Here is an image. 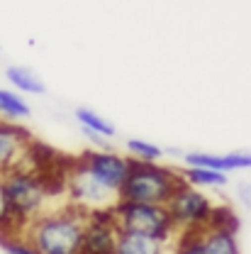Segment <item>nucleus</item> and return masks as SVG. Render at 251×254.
Instances as JSON below:
<instances>
[{"instance_id":"f257e3e1","label":"nucleus","mask_w":251,"mask_h":254,"mask_svg":"<svg viewBox=\"0 0 251 254\" xmlns=\"http://www.w3.org/2000/svg\"><path fill=\"white\" fill-rule=\"evenodd\" d=\"M68 166L51 171V174H44V171H37L27 164H22L2 176L7 205H10L12 220L17 225V232H22L30 222L42 218L54 205H61V203H56V195H61L63 200V189L54 186L51 179H63Z\"/></svg>"},{"instance_id":"f03ea898","label":"nucleus","mask_w":251,"mask_h":254,"mask_svg":"<svg viewBox=\"0 0 251 254\" xmlns=\"http://www.w3.org/2000/svg\"><path fill=\"white\" fill-rule=\"evenodd\" d=\"M83 230L86 213L61 203L30 222L20 235L37 250V254H81Z\"/></svg>"},{"instance_id":"7ed1b4c3","label":"nucleus","mask_w":251,"mask_h":254,"mask_svg":"<svg viewBox=\"0 0 251 254\" xmlns=\"http://www.w3.org/2000/svg\"><path fill=\"white\" fill-rule=\"evenodd\" d=\"M181 171L161 161H137L132 159L125 186L117 193V200L125 203H151L166 205L171 193L181 184Z\"/></svg>"},{"instance_id":"20e7f679","label":"nucleus","mask_w":251,"mask_h":254,"mask_svg":"<svg viewBox=\"0 0 251 254\" xmlns=\"http://www.w3.org/2000/svg\"><path fill=\"white\" fill-rule=\"evenodd\" d=\"M112 213H115V220L120 225V230H125V232H137V235L151 237V240L163 242V245H173L176 237H178L166 205L117 200L112 205Z\"/></svg>"},{"instance_id":"39448f33","label":"nucleus","mask_w":251,"mask_h":254,"mask_svg":"<svg viewBox=\"0 0 251 254\" xmlns=\"http://www.w3.org/2000/svg\"><path fill=\"white\" fill-rule=\"evenodd\" d=\"M217 203L205 195L200 189L190 186L186 181H181L176 190L171 193L166 210L173 220V227L178 235H198L205 227H210L212 213H215Z\"/></svg>"},{"instance_id":"423d86ee","label":"nucleus","mask_w":251,"mask_h":254,"mask_svg":"<svg viewBox=\"0 0 251 254\" xmlns=\"http://www.w3.org/2000/svg\"><path fill=\"white\" fill-rule=\"evenodd\" d=\"M63 203L88 215L98 210H110L117 203V195L105 189L98 179H93L76 159L71 161L63 179Z\"/></svg>"},{"instance_id":"0eeeda50","label":"nucleus","mask_w":251,"mask_h":254,"mask_svg":"<svg viewBox=\"0 0 251 254\" xmlns=\"http://www.w3.org/2000/svg\"><path fill=\"white\" fill-rule=\"evenodd\" d=\"M78 164L98 179L107 190H112L115 195L120 193V189L125 186V179L129 174L132 159L115 152V149H91L86 154L78 157Z\"/></svg>"},{"instance_id":"6e6552de","label":"nucleus","mask_w":251,"mask_h":254,"mask_svg":"<svg viewBox=\"0 0 251 254\" xmlns=\"http://www.w3.org/2000/svg\"><path fill=\"white\" fill-rule=\"evenodd\" d=\"M117 237H120V225L115 220L112 208L88 213L83 242H81V254H115Z\"/></svg>"},{"instance_id":"1a4fd4ad","label":"nucleus","mask_w":251,"mask_h":254,"mask_svg":"<svg viewBox=\"0 0 251 254\" xmlns=\"http://www.w3.org/2000/svg\"><path fill=\"white\" fill-rule=\"evenodd\" d=\"M32 134L22 125L0 123V176L22 166L27 161Z\"/></svg>"},{"instance_id":"9d476101","label":"nucleus","mask_w":251,"mask_h":254,"mask_svg":"<svg viewBox=\"0 0 251 254\" xmlns=\"http://www.w3.org/2000/svg\"><path fill=\"white\" fill-rule=\"evenodd\" d=\"M181 159L186 161V166L215 169V171H222V174H229V171H247V169H251V152H229V154L186 152Z\"/></svg>"},{"instance_id":"9b49d317","label":"nucleus","mask_w":251,"mask_h":254,"mask_svg":"<svg viewBox=\"0 0 251 254\" xmlns=\"http://www.w3.org/2000/svg\"><path fill=\"white\" fill-rule=\"evenodd\" d=\"M198 240L202 254H242L237 230L229 227H205L202 232H198Z\"/></svg>"},{"instance_id":"f8f14e48","label":"nucleus","mask_w":251,"mask_h":254,"mask_svg":"<svg viewBox=\"0 0 251 254\" xmlns=\"http://www.w3.org/2000/svg\"><path fill=\"white\" fill-rule=\"evenodd\" d=\"M5 78H7V83L12 86V91H17V93H22V95H44L47 93V83L42 81V76L34 73L27 66H17V64L7 66V68H5Z\"/></svg>"},{"instance_id":"ddd939ff","label":"nucleus","mask_w":251,"mask_h":254,"mask_svg":"<svg viewBox=\"0 0 251 254\" xmlns=\"http://www.w3.org/2000/svg\"><path fill=\"white\" fill-rule=\"evenodd\" d=\"M115 254H171V245L156 242V240L144 237V235H137V232L120 230Z\"/></svg>"},{"instance_id":"4468645a","label":"nucleus","mask_w":251,"mask_h":254,"mask_svg":"<svg viewBox=\"0 0 251 254\" xmlns=\"http://www.w3.org/2000/svg\"><path fill=\"white\" fill-rule=\"evenodd\" d=\"M32 115V105L25 100V95L12 88H0V123L20 125Z\"/></svg>"},{"instance_id":"2eb2a0df","label":"nucleus","mask_w":251,"mask_h":254,"mask_svg":"<svg viewBox=\"0 0 251 254\" xmlns=\"http://www.w3.org/2000/svg\"><path fill=\"white\" fill-rule=\"evenodd\" d=\"M181 179L195 189H224L229 184L227 174L215 169H200V166H186L181 171Z\"/></svg>"},{"instance_id":"dca6fc26","label":"nucleus","mask_w":251,"mask_h":254,"mask_svg":"<svg viewBox=\"0 0 251 254\" xmlns=\"http://www.w3.org/2000/svg\"><path fill=\"white\" fill-rule=\"evenodd\" d=\"M76 120H78L81 129L95 132V134H100V137H105V139H112V137L117 134L115 125H112L105 115L95 113L93 108H76Z\"/></svg>"},{"instance_id":"f3484780","label":"nucleus","mask_w":251,"mask_h":254,"mask_svg":"<svg viewBox=\"0 0 251 254\" xmlns=\"http://www.w3.org/2000/svg\"><path fill=\"white\" fill-rule=\"evenodd\" d=\"M127 152H129V159H137V161H161L166 154L163 147H158L149 139H139V137L127 139Z\"/></svg>"},{"instance_id":"a211bd4d","label":"nucleus","mask_w":251,"mask_h":254,"mask_svg":"<svg viewBox=\"0 0 251 254\" xmlns=\"http://www.w3.org/2000/svg\"><path fill=\"white\" fill-rule=\"evenodd\" d=\"M0 250L5 254H37V250L32 247L20 232H15V235H2V237H0Z\"/></svg>"},{"instance_id":"6ab92c4d","label":"nucleus","mask_w":251,"mask_h":254,"mask_svg":"<svg viewBox=\"0 0 251 254\" xmlns=\"http://www.w3.org/2000/svg\"><path fill=\"white\" fill-rule=\"evenodd\" d=\"M15 232H17V225L12 220L7 195H5V186H2V176H0V237L2 235H15Z\"/></svg>"},{"instance_id":"aec40b11","label":"nucleus","mask_w":251,"mask_h":254,"mask_svg":"<svg viewBox=\"0 0 251 254\" xmlns=\"http://www.w3.org/2000/svg\"><path fill=\"white\" fill-rule=\"evenodd\" d=\"M171 254H202L198 235H178L171 245Z\"/></svg>"}]
</instances>
